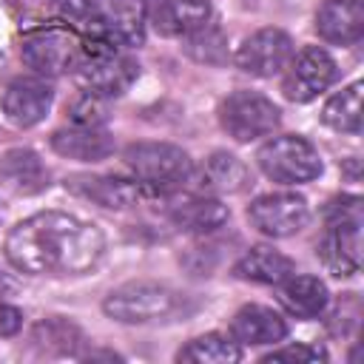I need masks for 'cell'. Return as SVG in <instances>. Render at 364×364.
Returning a JSON list of instances; mask_svg holds the SVG:
<instances>
[{
	"mask_svg": "<svg viewBox=\"0 0 364 364\" xmlns=\"http://www.w3.org/2000/svg\"><path fill=\"white\" fill-rule=\"evenodd\" d=\"M105 250L97 225L63 210L34 213L6 236V259L28 276H80L88 273Z\"/></svg>",
	"mask_w": 364,
	"mask_h": 364,
	"instance_id": "obj_1",
	"label": "cell"
},
{
	"mask_svg": "<svg viewBox=\"0 0 364 364\" xmlns=\"http://www.w3.org/2000/svg\"><path fill=\"white\" fill-rule=\"evenodd\" d=\"M134 179L154 193H176L185 182H191L193 159L171 145V142H134L122 154Z\"/></svg>",
	"mask_w": 364,
	"mask_h": 364,
	"instance_id": "obj_2",
	"label": "cell"
},
{
	"mask_svg": "<svg viewBox=\"0 0 364 364\" xmlns=\"http://www.w3.org/2000/svg\"><path fill=\"white\" fill-rule=\"evenodd\" d=\"M23 63L37 74L57 77L74 71L85 57V40L71 26H43L23 34Z\"/></svg>",
	"mask_w": 364,
	"mask_h": 364,
	"instance_id": "obj_3",
	"label": "cell"
},
{
	"mask_svg": "<svg viewBox=\"0 0 364 364\" xmlns=\"http://www.w3.org/2000/svg\"><path fill=\"white\" fill-rule=\"evenodd\" d=\"M256 162L262 168V173L279 185H299V182H310L321 173V156L318 151L293 134L284 136H273L270 142H264L256 154Z\"/></svg>",
	"mask_w": 364,
	"mask_h": 364,
	"instance_id": "obj_4",
	"label": "cell"
},
{
	"mask_svg": "<svg viewBox=\"0 0 364 364\" xmlns=\"http://www.w3.org/2000/svg\"><path fill=\"white\" fill-rule=\"evenodd\" d=\"M136 74L139 65L131 54H125L122 48H100V46H85V57L74 68L80 88L105 100L125 94L134 85Z\"/></svg>",
	"mask_w": 364,
	"mask_h": 364,
	"instance_id": "obj_5",
	"label": "cell"
},
{
	"mask_svg": "<svg viewBox=\"0 0 364 364\" xmlns=\"http://www.w3.org/2000/svg\"><path fill=\"white\" fill-rule=\"evenodd\" d=\"M179 307V296L159 282H128L111 290L102 301L105 316L125 324H145L171 316Z\"/></svg>",
	"mask_w": 364,
	"mask_h": 364,
	"instance_id": "obj_6",
	"label": "cell"
},
{
	"mask_svg": "<svg viewBox=\"0 0 364 364\" xmlns=\"http://www.w3.org/2000/svg\"><path fill=\"white\" fill-rule=\"evenodd\" d=\"M219 122L236 142H250L267 136L279 128V108L273 100L256 91H233L219 105Z\"/></svg>",
	"mask_w": 364,
	"mask_h": 364,
	"instance_id": "obj_7",
	"label": "cell"
},
{
	"mask_svg": "<svg viewBox=\"0 0 364 364\" xmlns=\"http://www.w3.org/2000/svg\"><path fill=\"white\" fill-rule=\"evenodd\" d=\"M333 80H336V60L324 48L307 46L299 54H293L290 63L284 65L282 91L290 102H310Z\"/></svg>",
	"mask_w": 364,
	"mask_h": 364,
	"instance_id": "obj_8",
	"label": "cell"
},
{
	"mask_svg": "<svg viewBox=\"0 0 364 364\" xmlns=\"http://www.w3.org/2000/svg\"><path fill=\"white\" fill-rule=\"evenodd\" d=\"M307 216H310L307 199L299 193H264L256 196L247 208V219L253 222V228L273 239L301 230Z\"/></svg>",
	"mask_w": 364,
	"mask_h": 364,
	"instance_id": "obj_9",
	"label": "cell"
},
{
	"mask_svg": "<svg viewBox=\"0 0 364 364\" xmlns=\"http://www.w3.org/2000/svg\"><path fill=\"white\" fill-rule=\"evenodd\" d=\"M290 57H293V40L282 28H259L239 46L236 65L253 77H273L284 71Z\"/></svg>",
	"mask_w": 364,
	"mask_h": 364,
	"instance_id": "obj_10",
	"label": "cell"
},
{
	"mask_svg": "<svg viewBox=\"0 0 364 364\" xmlns=\"http://www.w3.org/2000/svg\"><path fill=\"white\" fill-rule=\"evenodd\" d=\"M65 188L80 196V199H88L100 208H108V210H125L131 205H136L142 196H145V188L136 182V179H125V176H105V173H77V176H68L65 179Z\"/></svg>",
	"mask_w": 364,
	"mask_h": 364,
	"instance_id": "obj_11",
	"label": "cell"
},
{
	"mask_svg": "<svg viewBox=\"0 0 364 364\" xmlns=\"http://www.w3.org/2000/svg\"><path fill=\"white\" fill-rule=\"evenodd\" d=\"M316 253L333 276H355L361 267V222H327Z\"/></svg>",
	"mask_w": 364,
	"mask_h": 364,
	"instance_id": "obj_12",
	"label": "cell"
},
{
	"mask_svg": "<svg viewBox=\"0 0 364 364\" xmlns=\"http://www.w3.org/2000/svg\"><path fill=\"white\" fill-rule=\"evenodd\" d=\"M208 0H148L145 20L162 37H188L191 31L208 26Z\"/></svg>",
	"mask_w": 364,
	"mask_h": 364,
	"instance_id": "obj_13",
	"label": "cell"
},
{
	"mask_svg": "<svg viewBox=\"0 0 364 364\" xmlns=\"http://www.w3.org/2000/svg\"><path fill=\"white\" fill-rule=\"evenodd\" d=\"M51 85L40 77H17L6 85L3 91V114L20 125V128H28V125H37L48 108H51Z\"/></svg>",
	"mask_w": 364,
	"mask_h": 364,
	"instance_id": "obj_14",
	"label": "cell"
},
{
	"mask_svg": "<svg viewBox=\"0 0 364 364\" xmlns=\"http://www.w3.org/2000/svg\"><path fill=\"white\" fill-rule=\"evenodd\" d=\"M162 196L168 199L165 208L168 219L188 233H213L228 222V208L208 193H188V196L162 193Z\"/></svg>",
	"mask_w": 364,
	"mask_h": 364,
	"instance_id": "obj_15",
	"label": "cell"
},
{
	"mask_svg": "<svg viewBox=\"0 0 364 364\" xmlns=\"http://www.w3.org/2000/svg\"><path fill=\"white\" fill-rule=\"evenodd\" d=\"M193 185H196V193H239L250 176H247V168L239 156L228 154V151H216L210 154L199 171L191 173Z\"/></svg>",
	"mask_w": 364,
	"mask_h": 364,
	"instance_id": "obj_16",
	"label": "cell"
},
{
	"mask_svg": "<svg viewBox=\"0 0 364 364\" xmlns=\"http://www.w3.org/2000/svg\"><path fill=\"white\" fill-rule=\"evenodd\" d=\"M316 31L327 43H355L364 34V3L361 0H324L316 14Z\"/></svg>",
	"mask_w": 364,
	"mask_h": 364,
	"instance_id": "obj_17",
	"label": "cell"
},
{
	"mask_svg": "<svg viewBox=\"0 0 364 364\" xmlns=\"http://www.w3.org/2000/svg\"><path fill=\"white\" fill-rule=\"evenodd\" d=\"M287 336L284 318L262 304H245L230 321V338L236 344H276Z\"/></svg>",
	"mask_w": 364,
	"mask_h": 364,
	"instance_id": "obj_18",
	"label": "cell"
},
{
	"mask_svg": "<svg viewBox=\"0 0 364 364\" xmlns=\"http://www.w3.org/2000/svg\"><path fill=\"white\" fill-rule=\"evenodd\" d=\"M51 148L60 156L68 159H80V162H100L105 156H111L114 151V139L108 131L102 128H85V125H71V128H60L51 136Z\"/></svg>",
	"mask_w": 364,
	"mask_h": 364,
	"instance_id": "obj_19",
	"label": "cell"
},
{
	"mask_svg": "<svg viewBox=\"0 0 364 364\" xmlns=\"http://www.w3.org/2000/svg\"><path fill=\"white\" fill-rule=\"evenodd\" d=\"M0 182L14 193H37L48 185V168L28 148H14L0 156Z\"/></svg>",
	"mask_w": 364,
	"mask_h": 364,
	"instance_id": "obj_20",
	"label": "cell"
},
{
	"mask_svg": "<svg viewBox=\"0 0 364 364\" xmlns=\"http://www.w3.org/2000/svg\"><path fill=\"white\" fill-rule=\"evenodd\" d=\"M293 270H296L293 259L273 247H253L233 264L236 279L256 284H282L287 276H293Z\"/></svg>",
	"mask_w": 364,
	"mask_h": 364,
	"instance_id": "obj_21",
	"label": "cell"
},
{
	"mask_svg": "<svg viewBox=\"0 0 364 364\" xmlns=\"http://www.w3.org/2000/svg\"><path fill=\"white\" fill-rule=\"evenodd\" d=\"M279 301L296 318H316L327 307V287L316 276H287L282 282Z\"/></svg>",
	"mask_w": 364,
	"mask_h": 364,
	"instance_id": "obj_22",
	"label": "cell"
},
{
	"mask_svg": "<svg viewBox=\"0 0 364 364\" xmlns=\"http://www.w3.org/2000/svg\"><path fill=\"white\" fill-rule=\"evenodd\" d=\"M321 119L344 134H361V82H350L333 94L321 111Z\"/></svg>",
	"mask_w": 364,
	"mask_h": 364,
	"instance_id": "obj_23",
	"label": "cell"
},
{
	"mask_svg": "<svg viewBox=\"0 0 364 364\" xmlns=\"http://www.w3.org/2000/svg\"><path fill=\"white\" fill-rule=\"evenodd\" d=\"M239 358H242V347L222 333H205L176 353V361H199V364L202 361L205 364H233Z\"/></svg>",
	"mask_w": 364,
	"mask_h": 364,
	"instance_id": "obj_24",
	"label": "cell"
},
{
	"mask_svg": "<svg viewBox=\"0 0 364 364\" xmlns=\"http://www.w3.org/2000/svg\"><path fill=\"white\" fill-rule=\"evenodd\" d=\"M68 117L74 125H85V128H100L108 117V105L105 97H97L91 91H82L71 105H68Z\"/></svg>",
	"mask_w": 364,
	"mask_h": 364,
	"instance_id": "obj_25",
	"label": "cell"
},
{
	"mask_svg": "<svg viewBox=\"0 0 364 364\" xmlns=\"http://www.w3.org/2000/svg\"><path fill=\"white\" fill-rule=\"evenodd\" d=\"M80 338V333H77V327L74 324H68V321H63V318H46V321H40L37 327H34V341L37 344H43V347H60V353H71V341H77Z\"/></svg>",
	"mask_w": 364,
	"mask_h": 364,
	"instance_id": "obj_26",
	"label": "cell"
},
{
	"mask_svg": "<svg viewBox=\"0 0 364 364\" xmlns=\"http://www.w3.org/2000/svg\"><path fill=\"white\" fill-rule=\"evenodd\" d=\"M262 361H327V353L313 344H290V347L267 353Z\"/></svg>",
	"mask_w": 364,
	"mask_h": 364,
	"instance_id": "obj_27",
	"label": "cell"
},
{
	"mask_svg": "<svg viewBox=\"0 0 364 364\" xmlns=\"http://www.w3.org/2000/svg\"><path fill=\"white\" fill-rule=\"evenodd\" d=\"M23 327V313L6 301H0V336H17Z\"/></svg>",
	"mask_w": 364,
	"mask_h": 364,
	"instance_id": "obj_28",
	"label": "cell"
},
{
	"mask_svg": "<svg viewBox=\"0 0 364 364\" xmlns=\"http://www.w3.org/2000/svg\"><path fill=\"white\" fill-rule=\"evenodd\" d=\"M355 324H358V318H355V316H350V318H347V310H344V299H341V301L336 304V310L330 313V330L344 336V333H350Z\"/></svg>",
	"mask_w": 364,
	"mask_h": 364,
	"instance_id": "obj_29",
	"label": "cell"
}]
</instances>
